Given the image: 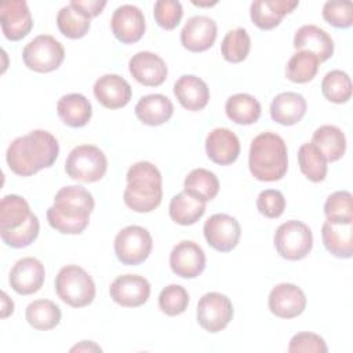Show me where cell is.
<instances>
[{"mask_svg": "<svg viewBox=\"0 0 353 353\" xmlns=\"http://www.w3.org/2000/svg\"><path fill=\"white\" fill-rule=\"evenodd\" d=\"M108 170L105 153L94 145H79L69 153L65 161L66 174L80 182H97Z\"/></svg>", "mask_w": 353, "mask_h": 353, "instance_id": "obj_6", "label": "cell"}, {"mask_svg": "<svg viewBox=\"0 0 353 353\" xmlns=\"http://www.w3.org/2000/svg\"><path fill=\"white\" fill-rule=\"evenodd\" d=\"M39 230H40V223L39 219L34 214H32L30 219L28 221V223L21 228L19 230L11 232V233H4L0 234L1 240L4 241V244H7L11 248H23L30 245L39 236Z\"/></svg>", "mask_w": 353, "mask_h": 353, "instance_id": "obj_44", "label": "cell"}, {"mask_svg": "<svg viewBox=\"0 0 353 353\" xmlns=\"http://www.w3.org/2000/svg\"><path fill=\"white\" fill-rule=\"evenodd\" d=\"M216 39V22L205 15L188 19L181 30L182 46L192 52H201L212 47Z\"/></svg>", "mask_w": 353, "mask_h": 353, "instance_id": "obj_19", "label": "cell"}, {"mask_svg": "<svg viewBox=\"0 0 353 353\" xmlns=\"http://www.w3.org/2000/svg\"><path fill=\"white\" fill-rule=\"evenodd\" d=\"M168 212L174 222L178 225L189 226L196 223L204 215L205 201L186 190H182L171 199Z\"/></svg>", "mask_w": 353, "mask_h": 353, "instance_id": "obj_30", "label": "cell"}, {"mask_svg": "<svg viewBox=\"0 0 353 353\" xmlns=\"http://www.w3.org/2000/svg\"><path fill=\"white\" fill-rule=\"evenodd\" d=\"M298 1L288 0H256L251 3L250 15L252 23L262 29L270 30L276 28L281 19L298 7Z\"/></svg>", "mask_w": 353, "mask_h": 353, "instance_id": "obj_23", "label": "cell"}, {"mask_svg": "<svg viewBox=\"0 0 353 353\" xmlns=\"http://www.w3.org/2000/svg\"><path fill=\"white\" fill-rule=\"evenodd\" d=\"M110 26L114 37L119 41L132 44L141 40L146 25L143 12L138 7L132 4H123L113 11Z\"/></svg>", "mask_w": 353, "mask_h": 353, "instance_id": "obj_16", "label": "cell"}, {"mask_svg": "<svg viewBox=\"0 0 353 353\" xmlns=\"http://www.w3.org/2000/svg\"><path fill=\"white\" fill-rule=\"evenodd\" d=\"M298 164L301 172L312 182H321L327 176V160L312 142L301 145L298 150Z\"/></svg>", "mask_w": 353, "mask_h": 353, "instance_id": "obj_36", "label": "cell"}, {"mask_svg": "<svg viewBox=\"0 0 353 353\" xmlns=\"http://www.w3.org/2000/svg\"><path fill=\"white\" fill-rule=\"evenodd\" d=\"M251 39L244 28H236L229 30L221 44L223 58L230 63L243 62L250 52Z\"/></svg>", "mask_w": 353, "mask_h": 353, "instance_id": "obj_39", "label": "cell"}, {"mask_svg": "<svg viewBox=\"0 0 353 353\" xmlns=\"http://www.w3.org/2000/svg\"><path fill=\"white\" fill-rule=\"evenodd\" d=\"M1 301H3V306H1V317L3 319H6V317H8L10 314H12V312H14V302L7 296V294L6 292H3L1 294Z\"/></svg>", "mask_w": 353, "mask_h": 353, "instance_id": "obj_49", "label": "cell"}, {"mask_svg": "<svg viewBox=\"0 0 353 353\" xmlns=\"http://www.w3.org/2000/svg\"><path fill=\"white\" fill-rule=\"evenodd\" d=\"M248 167L252 176L258 181L274 182L281 179L288 168L284 139L274 132L256 135L250 146Z\"/></svg>", "mask_w": 353, "mask_h": 353, "instance_id": "obj_3", "label": "cell"}, {"mask_svg": "<svg viewBox=\"0 0 353 353\" xmlns=\"http://www.w3.org/2000/svg\"><path fill=\"white\" fill-rule=\"evenodd\" d=\"M59 154L57 138L44 130H33L15 138L6 153L8 168L19 176H30L51 167Z\"/></svg>", "mask_w": 353, "mask_h": 353, "instance_id": "obj_1", "label": "cell"}, {"mask_svg": "<svg viewBox=\"0 0 353 353\" xmlns=\"http://www.w3.org/2000/svg\"><path fill=\"white\" fill-rule=\"evenodd\" d=\"M63 58L65 50L62 44L50 34L36 36L22 51L25 66L39 73H48L58 69Z\"/></svg>", "mask_w": 353, "mask_h": 353, "instance_id": "obj_8", "label": "cell"}, {"mask_svg": "<svg viewBox=\"0 0 353 353\" xmlns=\"http://www.w3.org/2000/svg\"><path fill=\"white\" fill-rule=\"evenodd\" d=\"M0 25L6 39L18 41L29 34L33 19L25 0H6L0 4Z\"/></svg>", "mask_w": 353, "mask_h": 353, "instance_id": "obj_12", "label": "cell"}, {"mask_svg": "<svg viewBox=\"0 0 353 353\" xmlns=\"http://www.w3.org/2000/svg\"><path fill=\"white\" fill-rule=\"evenodd\" d=\"M320 61L316 55L307 51H298L295 52L285 66L287 79L292 83L303 84L314 79L319 70Z\"/></svg>", "mask_w": 353, "mask_h": 353, "instance_id": "obj_37", "label": "cell"}, {"mask_svg": "<svg viewBox=\"0 0 353 353\" xmlns=\"http://www.w3.org/2000/svg\"><path fill=\"white\" fill-rule=\"evenodd\" d=\"M25 316L34 330L48 331L59 324L61 309L50 299H37L28 305Z\"/></svg>", "mask_w": 353, "mask_h": 353, "instance_id": "obj_33", "label": "cell"}, {"mask_svg": "<svg viewBox=\"0 0 353 353\" xmlns=\"http://www.w3.org/2000/svg\"><path fill=\"white\" fill-rule=\"evenodd\" d=\"M193 4H196V6H214L215 3H196V1H193Z\"/></svg>", "mask_w": 353, "mask_h": 353, "instance_id": "obj_50", "label": "cell"}, {"mask_svg": "<svg viewBox=\"0 0 353 353\" xmlns=\"http://www.w3.org/2000/svg\"><path fill=\"white\" fill-rule=\"evenodd\" d=\"M306 113V101L298 92H281L270 103V117L283 125L299 123Z\"/></svg>", "mask_w": 353, "mask_h": 353, "instance_id": "obj_26", "label": "cell"}, {"mask_svg": "<svg viewBox=\"0 0 353 353\" xmlns=\"http://www.w3.org/2000/svg\"><path fill=\"white\" fill-rule=\"evenodd\" d=\"M70 4L74 7L80 8L84 14H87L90 18H94L99 15L106 6V1H99V0H72Z\"/></svg>", "mask_w": 353, "mask_h": 353, "instance_id": "obj_47", "label": "cell"}, {"mask_svg": "<svg viewBox=\"0 0 353 353\" xmlns=\"http://www.w3.org/2000/svg\"><path fill=\"white\" fill-rule=\"evenodd\" d=\"M131 76L142 85L157 87L167 79L165 62L154 52L139 51L128 62Z\"/></svg>", "mask_w": 353, "mask_h": 353, "instance_id": "obj_18", "label": "cell"}, {"mask_svg": "<svg viewBox=\"0 0 353 353\" xmlns=\"http://www.w3.org/2000/svg\"><path fill=\"white\" fill-rule=\"evenodd\" d=\"M178 102L188 110L197 112L207 106L210 99L208 85L197 76L183 74L174 84Z\"/></svg>", "mask_w": 353, "mask_h": 353, "instance_id": "obj_25", "label": "cell"}, {"mask_svg": "<svg viewBox=\"0 0 353 353\" xmlns=\"http://www.w3.org/2000/svg\"><path fill=\"white\" fill-rule=\"evenodd\" d=\"M70 352H102V349L92 341H81L79 345L73 346Z\"/></svg>", "mask_w": 353, "mask_h": 353, "instance_id": "obj_48", "label": "cell"}, {"mask_svg": "<svg viewBox=\"0 0 353 353\" xmlns=\"http://www.w3.org/2000/svg\"><path fill=\"white\" fill-rule=\"evenodd\" d=\"M183 186L186 192L203 201H211L219 192V181L216 175L205 168H194L185 178Z\"/></svg>", "mask_w": 353, "mask_h": 353, "instance_id": "obj_35", "label": "cell"}, {"mask_svg": "<svg viewBox=\"0 0 353 353\" xmlns=\"http://www.w3.org/2000/svg\"><path fill=\"white\" fill-rule=\"evenodd\" d=\"M94 205V197L85 188L77 185L61 188L54 204L47 210L48 223L62 234H80L88 226Z\"/></svg>", "mask_w": 353, "mask_h": 353, "instance_id": "obj_2", "label": "cell"}, {"mask_svg": "<svg viewBox=\"0 0 353 353\" xmlns=\"http://www.w3.org/2000/svg\"><path fill=\"white\" fill-rule=\"evenodd\" d=\"M196 319L203 330L212 334L219 332L233 319V305L221 292H207L197 303Z\"/></svg>", "mask_w": 353, "mask_h": 353, "instance_id": "obj_10", "label": "cell"}, {"mask_svg": "<svg viewBox=\"0 0 353 353\" xmlns=\"http://www.w3.org/2000/svg\"><path fill=\"white\" fill-rule=\"evenodd\" d=\"M109 294L110 298L123 307H138L149 299L150 284L142 276L123 274L112 281Z\"/></svg>", "mask_w": 353, "mask_h": 353, "instance_id": "obj_13", "label": "cell"}, {"mask_svg": "<svg viewBox=\"0 0 353 353\" xmlns=\"http://www.w3.org/2000/svg\"><path fill=\"white\" fill-rule=\"evenodd\" d=\"M28 201L18 194H7L0 201V234L15 232L32 216Z\"/></svg>", "mask_w": 353, "mask_h": 353, "instance_id": "obj_28", "label": "cell"}, {"mask_svg": "<svg viewBox=\"0 0 353 353\" xmlns=\"http://www.w3.org/2000/svg\"><path fill=\"white\" fill-rule=\"evenodd\" d=\"M127 188L123 199L128 208L135 212H150L157 208L163 199L161 174L149 161H138L127 171Z\"/></svg>", "mask_w": 353, "mask_h": 353, "instance_id": "obj_4", "label": "cell"}, {"mask_svg": "<svg viewBox=\"0 0 353 353\" xmlns=\"http://www.w3.org/2000/svg\"><path fill=\"white\" fill-rule=\"evenodd\" d=\"M294 48L312 52L320 62H324L334 54V41L324 29L316 25H303L295 32Z\"/></svg>", "mask_w": 353, "mask_h": 353, "instance_id": "obj_22", "label": "cell"}, {"mask_svg": "<svg viewBox=\"0 0 353 353\" xmlns=\"http://www.w3.org/2000/svg\"><path fill=\"white\" fill-rule=\"evenodd\" d=\"M171 270L182 279H194L205 268V254L203 248L190 240L178 243L170 254Z\"/></svg>", "mask_w": 353, "mask_h": 353, "instance_id": "obj_14", "label": "cell"}, {"mask_svg": "<svg viewBox=\"0 0 353 353\" xmlns=\"http://www.w3.org/2000/svg\"><path fill=\"white\" fill-rule=\"evenodd\" d=\"M321 92L334 103H345L352 98V80L343 70L328 72L321 81Z\"/></svg>", "mask_w": 353, "mask_h": 353, "instance_id": "obj_38", "label": "cell"}, {"mask_svg": "<svg viewBox=\"0 0 353 353\" xmlns=\"http://www.w3.org/2000/svg\"><path fill=\"white\" fill-rule=\"evenodd\" d=\"M90 21L91 18L87 14L70 3L62 7L57 15V25L59 32L69 39L84 37L90 30Z\"/></svg>", "mask_w": 353, "mask_h": 353, "instance_id": "obj_34", "label": "cell"}, {"mask_svg": "<svg viewBox=\"0 0 353 353\" xmlns=\"http://www.w3.org/2000/svg\"><path fill=\"white\" fill-rule=\"evenodd\" d=\"M97 101L108 109H120L125 106L132 95L131 85L119 74H103L94 84Z\"/></svg>", "mask_w": 353, "mask_h": 353, "instance_id": "obj_21", "label": "cell"}, {"mask_svg": "<svg viewBox=\"0 0 353 353\" xmlns=\"http://www.w3.org/2000/svg\"><path fill=\"white\" fill-rule=\"evenodd\" d=\"M324 247L336 258L347 259L353 255V222L325 221L321 228Z\"/></svg>", "mask_w": 353, "mask_h": 353, "instance_id": "obj_24", "label": "cell"}, {"mask_svg": "<svg viewBox=\"0 0 353 353\" xmlns=\"http://www.w3.org/2000/svg\"><path fill=\"white\" fill-rule=\"evenodd\" d=\"M256 208L266 218H279L285 210V199L280 190L266 189L256 197Z\"/></svg>", "mask_w": 353, "mask_h": 353, "instance_id": "obj_45", "label": "cell"}, {"mask_svg": "<svg viewBox=\"0 0 353 353\" xmlns=\"http://www.w3.org/2000/svg\"><path fill=\"white\" fill-rule=\"evenodd\" d=\"M273 240L280 256L288 261L303 259L313 247V234L310 228L295 219L281 223L277 228Z\"/></svg>", "mask_w": 353, "mask_h": 353, "instance_id": "obj_7", "label": "cell"}, {"mask_svg": "<svg viewBox=\"0 0 353 353\" xmlns=\"http://www.w3.org/2000/svg\"><path fill=\"white\" fill-rule=\"evenodd\" d=\"M269 310L280 319H294L306 307L305 292L295 284L281 283L272 288L268 299Z\"/></svg>", "mask_w": 353, "mask_h": 353, "instance_id": "obj_15", "label": "cell"}, {"mask_svg": "<svg viewBox=\"0 0 353 353\" xmlns=\"http://www.w3.org/2000/svg\"><path fill=\"white\" fill-rule=\"evenodd\" d=\"M288 352L298 353V352H306V353H327L328 347L324 342V339L313 332H298L295 334L288 345Z\"/></svg>", "mask_w": 353, "mask_h": 353, "instance_id": "obj_46", "label": "cell"}, {"mask_svg": "<svg viewBox=\"0 0 353 353\" xmlns=\"http://www.w3.org/2000/svg\"><path fill=\"white\" fill-rule=\"evenodd\" d=\"M189 305V294L179 284L164 287L159 295V307L167 316L182 314Z\"/></svg>", "mask_w": 353, "mask_h": 353, "instance_id": "obj_41", "label": "cell"}, {"mask_svg": "<svg viewBox=\"0 0 353 353\" xmlns=\"http://www.w3.org/2000/svg\"><path fill=\"white\" fill-rule=\"evenodd\" d=\"M207 243L219 252L232 251L240 240L241 229L236 218L228 214L211 215L203 228Z\"/></svg>", "mask_w": 353, "mask_h": 353, "instance_id": "obj_11", "label": "cell"}, {"mask_svg": "<svg viewBox=\"0 0 353 353\" xmlns=\"http://www.w3.org/2000/svg\"><path fill=\"white\" fill-rule=\"evenodd\" d=\"M57 113L59 119L72 128L84 127L92 116L91 102L79 92L63 95L57 103Z\"/></svg>", "mask_w": 353, "mask_h": 353, "instance_id": "obj_27", "label": "cell"}, {"mask_svg": "<svg viewBox=\"0 0 353 353\" xmlns=\"http://www.w3.org/2000/svg\"><path fill=\"white\" fill-rule=\"evenodd\" d=\"M153 15L160 28L172 30L182 19V4L176 0H157L153 7Z\"/></svg>", "mask_w": 353, "mask_h": 353, "instance_id": "obj_42", "label": "cell"}, {"mask_svg": "<svg viewBox=\"0 0 353 353\" xmlns=\"http://www.w3.org/2000/svg\"><path fill=\"white\" fill-rule=\"evenodd\" d=\"M225 112L233 123L248 125L258 121L261 117V103L252 95L240 92L228 98Z\"/></svg>", "mask_w": 353, "mask_h": 353, "instance_id": "obj_32", "label": "cell"}, {"mask_svg": "<svg viewBox=\"0 0 353 353\" xmlns=\"http://www.w3.org/2000/svg\"><path fill=\"white\" fill-rule=\"evenodd\" d=\"M205 152L208 159L215 164L229 165L240 154V141L229 128H214L205 138Z\"/></svg>", "mask_w": 353, "mask_h": 353, "instance_id": "obj_20", "label": "cell"}, {"mask_svg": "<svg viewBox=\"0 0 353 353\" xmlns=\"http://www.w3.org/2000/svg\"><path fill=\"white\" fill-rule=\"evenodd\" d=\"M174 113L172 102L163 94H149L142 97L135 105L137 117L146 125H161Z\"/></svg>", "mask_w": 353, "mask_h": 353, "instance_id": "obj_29", "label": "cell"}, {"mask_svg": "<svg viewBox=\"0 0 353 353\" xmlns=\"http://www.w3.org/2000/svg\"><path fill=\"white\" fill-rule=\"evenodd\" d=\"M323 18L334 28H350L353 23V6L350 1H327L323 7Z\"/></svg>", "mask_w": 353, "mask_h": 353, "instance_id": "obj_43", "label": "cell"}, {"mask_svg": "<svg viewBox=\"0 0 353 353\" xmlns=\"http://www.w3.org/2000/svg\"><path fill=\"white\" fill-rule=\"evenodd\" d=\"M46 279L44 265L33 256H26L15 262L10 272V285L19 295L37 292Z\"/></svg>", "mask_w": 353, "mask_h": 353, "instance_id": "obj_17", "label": "cell"}, {"mask_svg": "<svg viewBox=\"0 0 353 353\" xmlns=\"http://www.w3.org/2000/svg\"><path fill=\"white\" fill-rule=\"evenodd\" d=\"M153 240L150 233L138 225L121 229L114 237V254L123 265H139L152 252Z\"/></svg>", "mask_w": 353, "mask_h": 353, "instance_id": "obj_9", "label": "cell"}, {"mask_svg": "<svg viewBox=\"0 0 353 353\" xmlns=\"http://www.w3.org/2000/svg\"><path fill=\"white\" fill-rule=\"evenodd\" d=\"M352 199V193L346 190L331 193L324 204V214L327 219L335 222H353Z\"/></svg>", "mask_w": 353, "mask_h": 353, "instance_id": "obj_40", "label": "cell"}, {"mask_svg": "<svg viewBox=\"0 0 353 353\" xmlns=\"http://www.w3.org/2000/svg\"><path fill=\"white\" fill-rule=\"evenodd\" d=\"M57 295L72 307H84L95 298L92 277L77 265L61 268L55 277Z\"/></svg>", "mask_w": 353, "mask_h": 353, "instance_id": "obj_5", "label": "cell"}, {"mask_svg": "<svg viewBox=\"0 0 353 353\" xmlns=\"http://www.w3.org/2000/svg\"><path fill=\"white\" fill-rule=\"evenodd\" d=\"M312 143L323 153L327 161L339 160L346 150V138L336 125H321L312 137Z\"/></svg>", "mask_w": 353, "mask_h": 353, "instance_id": "obj_31", "label": "cell"}]
</instances>
